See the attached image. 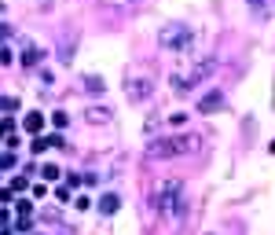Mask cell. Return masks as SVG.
<instances>
[{"label":"cell","mask_w":275,"mask_h":235,"mask_svg":"<svg viewBox=\"0 0 275 235\" xmlns=\"http://www.w3.org/2000/svg\"><path fill=\"white\" fill-rule=\"evenodd\" d=\"M213 70H216V59H202V63H198V67H195L191 74H187V78H176V81H173V84H176V92H187L191 84H198L202 78H209Z\"/></svg>","instance_id":"obj_1"},{"label":"cell","mask_w":275,"mask_h":235,"mask_svg":"<svg viewBox=\"0 0 275 235\" xmlns=\"http://www.w3.org/2000/svg\"><path fill=\"white\" fill-rule=\"evenodd\" d=\"M162 44H176V48H184V44H191V33H187L184 26H165V30H162Z\"/></svg>","instance_id":"obj_2"},{"label":"cell","mask_w":275,"mask_h":235,"mask_svg":"<svg viewBox=\"0 0 275 235\" xmlns=\"http://www.w3.org/2000/svg\"><path fill=\"white\" fill-rule=\"evenodd\" d=\"M147 96H150V78H139V81L132 78V81H129V99L139 103V99H147Z\"/></svg>","instance_id":"obj_3"},{"label":"cell","mask_w":275,"mask_h":235,"mask_svg":"<svg viewBox=\"0 0 275 235\" xmlns=\"http://www.w3.org/2000/svg\"><path fill=\"white\" fill-rule=\"evenodd\" d=\"M176 199H180V184H176V180H169V187L162 191V199H158V206H162L165 213H173V210H176Z\"/></svg>","instance_id":"obj_4"},{"label":"cell","mask_w":275,"mask_h":235,"mask_svg":"<svg viewBox=\"0 0 275 235\" xmlns=\"http://www.w3.org/2000/svg\"><path fill=\"white\" fill-rule=\"evenodd\" d=\"M220 107H224V88L209 92V96H206L202 103H198V110H202V114H213V110H220Z\"/></svg>","instance_id":"obj_5"},{"label":"cell","mask_w":275,"mask_h":235,"mask_svg":"<svg viewBox=\"0 0 275 235\" xmlns=\"http://www.w3.org/2000/svg\"><path fill=\"white\" fill-rule=\"evenodd\" d=\"M147 155H150V158H173V155H176V144H173V140H154Z\"/></svg>","instance_id":"obj_6"},{"label":"cell","mask_w":275,"mask_h":235,"mask_svg":"<svg viewBox=\"0 0 275 235\" xmlns=\"http://www.w3.org/2000/svg\"><path fill=\"white\" fill-rule=\"evenodd\" d=\"M48 147H63V136H37L30 151H33V155H44Z\"/></svg>","instance_id":"obj_7"},{"label":"cell","mask_w":275,"mask_h":235,"mask_svg":"<svg viewBox=\"0 0 275 235\" xmlns=\"http://www.w3.org/2000/svg\"><path fill=\"white\" fill-rule=\"evenodd\" d=\"M22 125H26V133H41V129H44V114H41V110H33V114H26Z\"/></svg>","instance_id":"obj_8"},{"label":"cell","mask_w":275,"mask_h":235,"mask_svg":"<svg viewBox=\"0 0 275 235\" xmlns=\"http://www.w3.org/2000/svg\"><path fill=\"white\" fill-rule=\"evenodd\" d=\"M84 118H88L92 125H103V121H110V110H103V107H92V110H88Z\"/></svg>","instance_id":"obj_9"},{"label":"cell","mask_w":275,"mask_h":235,"mask_svg":"<svg viewBox=\"0 0 275 235\" xmlns=\"http://www.w3.org/2000/svg\"><path fill=\"white\" fill-rule=\"evenodd\" d=\"M118 210V195H103L99 199V213H114Z\"/></svg>","instance_id":"obj_10"},{"label":"cell","mask_w":275,"mask_h":235,"mask_svg":"<svg viewBox=\"0 0 275 235\" xmlns=\"http://www.w3.org/2000/svg\"><path fill=\"white\" fill-rule=\"evenodd\" d=\"M41 176H44V180H59L63 173H59V165H52V162H48V165L41 169Z\"/></svg>","instance_id":"obj_11"},{"label":"cell","mask_w":275,"mask_h":235,"mask_svg":"<svg viewBox=\"0 0 275 235\" xmlns=\"http://www.w3.org/2000/svg\"><path fill=\"white\" fill-rule=\"evenodd\" d=\"M52 121H55V129H66V125H70V114H66V110H55Z\"/></svg>","instance_id":"obj_12"},{"label":"cell","mask_w":275,"mask_h":235,"mask_svg":"<svg viewBox=\"0 0 275 235\" xmlns=\"http://www.w3.org/2000/svg\"><path fill=\"white\" fill-rule=\"evenodd\" d=\"M84 84H88V92H103V78H96V74L84 78Z\"/></svg>","instance_id":"obj_13"},{"label":"cell","mask_w":275,"mask_h":235,"mask_svg":"<svg viewBox=\"0 0 275 235\" xmlns=\"http://www.w3.org/2000/svg\"><path fill=\"white\" fill-rule=\"evenodd\" d=\"M15 107H18L15 96H0V110H15Z\"/></svg>","instance_id":"obj_14"},{"label":"cell","mask_w":275,"mask_h":235,"mask_svg":"<svg viewBox=\"0 0 275 235\" xmlns=\"http://www.w3.org/2000/svg\"><path fill=\"white\" fill-rule=\"evenodd\" d=\"M37 59H41V52H37V48H30V52H26V59H22V63H26V67H37Z\"/></svg>","instance_id":"obj_15"},{"label":"cell","mask_w":275,"mask_h":235,"mask_svg":"<svg viewBox=\"0 0 275 235\" xmlns=\"http://www.w3.org/2000/svg\"><path fill=\"white\" fill-rule=\"evenodd\" d=\"M11 165H15V155H11V151L0 155V169H11Z\"/></svg>","instance_id":"obj_16"},{"label":"cell","mask_w":275,"mask_h":235,"mask_svg":"<svg viewBox=\"0 0 275 235\" xmlns=\"http://www.w3.org/2000/svg\"><path fill=\"white\" fill-rule=\"evenodd\" d=\"M11 125H15L11 118H4V121H0V136H4V133H11Z\"/></svg>","instance_id":"obj_17"},{"label":"cell","mask_w":275,"mask_h":235,"mask_svg":"<svg viewBox=\"0 0 275 235\" xmlns=\"http://www.w3.org/2000/svg\"><path fill=\"white\" fill-rule=\"evenodd\" d=\"M0 41H11V26H0Z\"/></svg>","instance_id":"obj_18"},{"label":"cell","mask_w":275,"mask_h":235,"mask_svg":"<svg viewBox=\"0 0 275 235\" xmlns=\"http://www.w3.org/2000/svg\"><path fill=\"white\" fill-rule=\"evenodd\" d=\"M4 224H7V210H0V228H4Z\"/></svg>","instance_id":"obj_19"},{"label":"cell","mask_w":275,"mask_h":235,"mask_svg":"<svg viewBox=\"0 0 275 235\" xmlns=\"http://www.w3.org/2000/svg\"><path fill=\"white\" fill-rule=\"evenodd\" d=\"M250 4H261V0H250Z\"/></svg>","instance_id":"obj_20"}]
</instances>
